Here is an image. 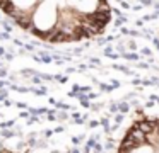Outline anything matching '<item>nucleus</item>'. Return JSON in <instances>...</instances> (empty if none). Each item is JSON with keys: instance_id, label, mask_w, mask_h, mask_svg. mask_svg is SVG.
<instances>
[{"instance_id": "1", "label": "nucleus", "mask_w": 159, "mask_h": 153, "mask_svg": "<svg viewBox=\"0 0 159 153\" xmlns=\"http://www.w3.org/2000/svg\"><path fill=\"white\" fill-rule=\"evenodd\" d=\"M0 10L28 34L57 44L93 39L111 22L108 0H0Z\"/></svg>"}, {"instance_id": "2", "label": "nucleus", "mask_w": 159, "mask_h": 153, "mask_svg": "<svg viewBox=\"0 0 159 153\" xmlns=\"http://www.w3.org/2000/svg\"><path fill=\"white\" fill-rule=\"evenodd\" d=\"M118 153H159V116L140 117L132 122Z\"/></svg>"}]
</instances>
